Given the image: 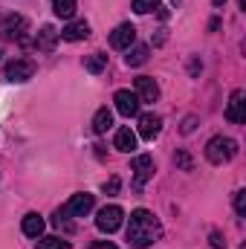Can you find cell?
Returning <instances> with one entry per match:
<instances>
[{"instance_id": "obj_1", "label": "cell", "mask_w": 246, "mask_h": 249, "mask_svg": "<svg viewBox=\"0 0 246 249\" xmlns=\"http://www.w3.org/2000/svg\"><path fill=\"white\" fill-rule=\"evenodd\" d=\"M159 238H162V223H159L148 209L130 212V220H127V244H130V247L133 249H148V247H154Z\"/></svg>"}, {"instance_id": "obj_2", "label": "cell", "mask_w": 246, "mask_h": 249, "mask_svg": "<svg viewBox=\"0 0 246 249\" xmlns=\"http://www.w3.org/2000/svg\"><path fill=\"white\" fill-rule=\"evenodd\" d=\"M238 157V142L232 136H211L209 145H206V160L211 165H223L229 160Z\"/></svg>"}, {"instance_id": "obj_3", "label": "cell", "mask_w": 246, "mask_h": 249, "mask_svg": "<svg viewBox=\"0 0 246 249\" xmlns=\"http://www.w3.org/2000/svg\"><path fill=\"white\" fill-rule=\"evenodd\" d=\"M93 206H96V197H93V194H87V191L72 194L61 209H58L55 223H61V220H67V217H87V214L93 212Z\"/></svg>"}, {"instance_id": "obj_4", "label": "cell", "mask_w": 246, "mask_h": 249, "mask_svg": "<svg viewBox=\"0 0 246 249\" xmlns=\"http://www.w3.org/2000/svg\"><path fill=\"white\" fill-rule=\"evenodd\" d=\"M35 75V64L29 61V58H15V61H6V67H3V78L6 81H29Z\"/></svg>"}, {"instance_id": "obj_5", "label": "cell", "mask_w": 246, "mask_h": 249, "mask_svg": "<svg viewBox=\"0 0 246 249\" xmlns=\"http://www.w3.org/2000/svg\"><path fill=\"white\" fill-rule=\"evenodd\" d=\"M122 220H124L122 206H105V209L99 212V217H96V226H99V232L113 235V232L122 226Z\"/></svg>"}, {"instance_id": "obj_6", "label": "cell", "mask_w": 246, "mask_h": 249, "mask_svg": "<svg viewBox=\"0 0 246 249\" xmlns=\"http://www.w3.org/2000/svg\"><path fill=\"white\" fill-rule=\"evenodd\" d=\"M130 171H133V180H136V186H142V183H148L151 177H154V157H148V154H139V157H133V162H130Z\"/></svg>"}, {"instance_id": "obj_7", "label": "cell", "mask_w": 246, "mask_h": 249, "mask_svg": "<svg viewBox=\"0 0 246 249\" xmlns=\"http://www.w3.org/2000/svg\"><path fill=\"white\" fill-rule=\"evenodd\" d=\"M113 105H116V110L122 113V116H136L139 113V96L136 93H130V90H116V96H113Z\"/></svg>"}, {"instance_id": "obj_8", "label": "cell", "mask_w": 246, "mask_h": 249, "mask_svg": "<svg viewBox=\"0 0 246 249\" xmlns=\"http://www.w3.org/2000/svg\"><path fill=\"white\" fill-rule=\"evenodd\" d=\"M246 93L244 90H235L232 96H229V105H226V119L232 124H241L246 122Z\"/></svg>"}, {"instance_id": "obj_9", "label": "cell", "mask_w": 246, "mask_h": 249, "mask_svg": "<svg viewBox=\"0 0 246 249\" xmlns=\"http://www.w3.org/2000/svg\"><path fill=\"white\" fill-rule=\"evenodd\" d=\"M133 41H136V26L133 23H119L110 32V47L113 50H127V47H133Z\"/></svg>"}, {"instance_id": "obj_10", "label": "cell", "mask_w": 246, "mask_h": 249, "mask_svg": "<svg viewBox=\"0 0 246 249\" xmlns=\"http://www.w3.org/2000/svg\"><path fill=\"white\" fill-rule=\"evenodd\" d=\"M133 93L139 96V102H157L159 99V84L151 78V75H139L136 81H133Z\"/></svg>"}, {"instance_id": "obj_11", "label": "cell", "mask_w": 246, "mask_h": 249, "mask_svg": "<svg viewBox=\"0 0 246 249\" xmlns=\"http://www.w3.org/2000/svg\"><path fill=\"white\" fill-rule=\"evenodd\" d=\"M23 32H26V18H20V15H9V18L0 23V35L9 38V41H15V38L20 41Z\"/></svg>"}, {"instance_id": "obj_12", "label": "cell", "mask_w": 246, "mask_h": 249, "mask_svg": "<svg viewBox=\"0 0 246 249\" xmlns=\"http://www.w3.org/2000/svg\"><path fill=\"white\" fill-rule=\"evenodd\" d=\"M159 130H162V119H159L157 113H145V116H139V136H142V139L154 142V136H159Z\"/></svg>"}, {"instance_id": "obj_13", "label": "cell", "mask_w": 246, "mask_h": 249, "mask_svg": "<svg viewBox=\"0 0 246 249\" xmlns=\"http://www.w3.org/2000/svg\"><path fill=\"white\" fill-rule=\"evenodd\" d=\"M58 35H61L64 41H70V44L84 41V38L90 35V23H87V20H72V23H67V26H64Z\"/></svg>"}, {"instance_id": "obj_14", "label": "cell", "mask_w": 246, "mask_h": 249, "mask_svg": "<svg viewBox=\"0 0 246 249\" xmlns=\"http://www.w3.org/2000/svg\"><path fill=\"white\" fill-rule=\"evenodd\" d=\"M113 145L124 151V154H130V151H136V133L130 130V127H119L116 130V136H113Z\"/></svg>"}, {"instance_id": "obj_15", "label": "cell", "mask_w": 246, "mask_h": 249, "mask_svg": "<svg viewBox=\"0 0 246 249\" xmlns=\"http://www.w3.org/2000/svg\"><path fill=\"white\" fill-rule=\"evenodd\" d=\"M55 41H58V32H55L53 26H41V32H38V38H35V47H38L41 53H53V47H55Z\"/></svg>"}, {"instance_id": "obj_16", "label": "cell", "mask_w": 246, "mask_h": 249, "mask_svg": "<svg viewBox=\"0 0 246 249\" xmlns=\"http://www.w3.org/2000/svg\"><path fill=\"white\" fill-rule=\"evenodd\" d=\"M23 235H29V238H41V232H44V217L41 214H35V212H29L26 217H23Z\"/></svg>"}, {"instance_id": "obj_17", "label": "cell", "mask_w": 246, "mask_h": 249, "mask_svg": "<svg viewBox=\"0 0 246 249\" xmlns=\"http://www.w3.org/2000/svg\"><path fill=\"white\" fill-rule=\"evenodd\" d=\"M148 55H151V50L145 44H136V47H127L124 61H127V67H142V64L148 61Z\"/></svg>"}, {"instance_id": "obj_18", "label": "cell", "mask_w": 246, "mask_h": 249, "mask_svg": "<svg viewBox=\"0 0 246 249\" xmlns=\"http://www.w3.org/2000/svg\"><path fill=\"white\" fill-rule=\"evenodd\" d=\"M110 124H113V113H110L107 107H99L96 116H93V130H96V133H105Z\"/></svg>"}, {"instance_id": "obj_19", "label": "cell", "mask_w": 246, "mask_h": 249, "mask_svg": "<svg viewBox=\"0 0 246 249\" xmlns=\"http://www.w3.org/2000/svg\"><path fill=\"white\" fill-rule=\"evenodd\" d=\"M105 67H107V55H105V53H93V55H87V58H84V70H87V72H93V75H96V72H102Z\"/></svg>"}, {"instance_id": "obj_20", "label": "cell", "mask_w": 246, "mask_h": 249, "mask_svg": "<svg viewBox=\"0 0 246 249\" xmlns=\"http://www.w3.org/2000/svg\"><path fill=\"white\" fill-rule=\"evenodd\" d=\"M35 249H72V247H70V241H64L58 235H47V238H38Z\"/></svg>"}, {"instance_id": "obj_21", "label": "cell", "mask_w": 246, "mask_h": 249, "mask_svg": "<svg viewBox=\"0 0 246 249\" xmlns=\"http://www.w3.org/2000/svg\"><path fill=\"white\" fill-rule=\"evenodd\" d=\"M53 12L64 20H70L75 15V0H53Z\"/></svg>"}, {"instance_id": "obj_22", "label": "cell", "mask_w": 246, "mask_h": 249, "mask_svg": "<svg viewBox=\"0 0 246 249\" xmlns=\"http://www.w3.org/2000/svg\"><path fill=\"white\" fill-rule=\"evenodd\" d=\"M159 6V0H133V12L136 15H148V12H154Z\"/></svg>"}, {"instance_id": "obj_23", "label": "cell", "mask_w": 246, "mask_h": 249, "mask_svg": "<svg viewBox=\"0 0 246 249\" xmlns=\"http://www.w3.org/2000/svg\"><path fill=\"white\" fill-rule=\"evenodd\" d=\"M105 194H119V188H122V180H119V177H110V180H107V183H105Z\"/></svg>"}, {"instance_id": "obj_24", "label": "cell", "mask_w": 246, "mask_h": 249, "mask_svg": "<svg viewBox=\"0 0 246 249\" xmlns=\"http://www.w3.org/2000/svg\"><path fill=\"white\" fill-rule=\"evenodd\" d=\"M235 212L246 214V191H235Z\"/></svg>"}, {"instance_id": "obj_25", "label": "cell", "mask_w": 246, "mask_h": 249, "mask_svg": "<svg viewBox=\"0 0 246 249\" xmlns=\"http://www.w3.org/2000/svg\"><path fill=\"white\" fill-rule=\"evenodd\" d=\"M209 241H211V247H214V249H226V241H223V235H220V232H211V235H209Z\"/></svg>"}, {"instance_id": "obj_26", "label": "cell", "mask_w": 246, "mask_h": 249, "mask_svg": "<svg viewBox=\"0 0 246 249\" xmlns=\"http://www.w3.org/2000/svg\"><path fill=\"white\" fill-rule=\"evenodd\" d=\"M177 165L185 168V171H191V157L188 154H177Z\"/></svg>"}, {"instance_id": "obj_27", "label": "cell", "mask_w": 246, "mask_h": 249, "mask_svg": "<svg viewBox=\"0 0 246 249\" xmlns=\"http://www.w3.org/2000/svg\"><path fill=\"white\" fill-rule=\"evenodd\" d=\"M90 249H116V244H113V241H93Z\"/></svg>"}, {"instance_id": "obj_28", "label": "cell", "mask_w": 246, "mask_h": 249, "mask_svg": "<svg viewBox=\"0 0 246 249\" xmlns=\"http://www.w3.org/2000/svg\"><path fill=\"white\" fill-rule=\"evenodd\" d=\"M194 122H197V119H194V116H188L185 124H183V133H191V130H194Z\"/></svg>"}, {"instance_id": "obj_29", "label": "cell", "mask_w": 246, "mask_h": 249, "mask_svg": "<svg viewBox=\"0 0 246 249\" xmlns=\"http://www.w3.org/2000/svg\"><path fill=\"white\" fill-rule=\"evenodd\" d=\"M211 3H214V6H223V3H226V0H211Z\"/></svg>"}, {"instance_id": "obj_30", "label": "cell", "mask_w": 246, "mask_h": 249, "mask_svg": "<svg viewBox=\"0 0 246 249\" xmlns=\"http://www.w3.org/2000/svg\"><path fill=\"white\" fill-rule=\"evenodd\" d=\"M171 3H174V6H180V0H171Z\"/></svg>"}]
</instances>
